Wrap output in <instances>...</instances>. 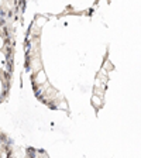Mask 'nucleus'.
Returning a JSON list of instances; mask_svg holds the SVG:
<instances>
[{"label":"nucleus","mask_w":141,"mask_h":158,"mask_svg":"<svg viewBox=\"0 0 141 158\" xmlns=\"http://www.w3.org/2000/svg\"><path fill=\"white\" fill-rule=\"evenodd\" d=\"M34 83L37 86H43L47 83V73L44 69H39V71H37L34 73Z\"/></svg>","instance_id":"obj_1"},{"label":"nucleus","mask_w":141,"mask_h":158,"mask_svg":"<svg viewBox=\"0 0 141 158\" xmlns=\"http://www.w3.org/2000/svg\"><path fill=\"white\" fill-rule=\"evenodd\" d=\"M90 102H92V105L95 106L96 109H99V107H100V106L103 105V99H102V96L93 95V96H92V99H90Z\"/></svg>","instance_id":"obj_2"},{"label":"nucleus","mask_w":141,"mask_h":158,"mask_svg":"<svg viewBox=\"0 0 141 158\" xmlns=\"http://www.w3.org/2000/svg\"><path fill=\"white\" fill-rule=\"evenodd\" d=\"M7 68V58L3 51H0V71H4Z\"/></svg>","instance_id":"obj_3"},{"label":"nucleus","mask_w":141,"mask_h":158,"mask_svg":"<svg viewBox=\"0 0 141 158\" xmlns=\"http://www.w3.org/2000/svg\"><path fill=\"white\" fill-rule=\"evenodd\" d=\"M3 92H4V86H3V81L0 79V98L3 96Z\"/></svg>","instance_id":"obj_4"},{"label":"nucleus","mask_w":141,"mask_h":158,"mask_svg":"<svg viewBox=\"0 0 141 158\" xmlns=\"http://www.w3.org/2000/svg\"><path fill=\"white\" fill-rule=\"evenodd\" d=\"M3 47H4V38L2 35H0V51L3 49Z\"/></svg>","instance_id":"obj_5"}]
</instances>
